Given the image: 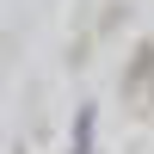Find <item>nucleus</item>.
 Segmentation results:
<instances>
[{
    "label": "nucleus",
    "instance_id": "1",
    "mask_svg": "<svg viewBox=\"0 0 154 154\" xmlns=\"http://www.w3.org/2000/svg\"><path fill=\"white\" fill-rule=\"evenodd\" d=\"M74 154H93V105H80L74 117Z\"/></svg>",
    "mask_w": 154,
    "mask_h": 154
}]
</instances>
